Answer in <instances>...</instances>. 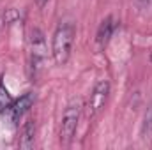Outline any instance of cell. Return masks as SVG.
Instances as JSON below:
<instances>
[{
  "label": "cell",
  "mask_w": 152,
  "mask_h": 150,
  "mask_svg": "<svg viewBox=\"0 0 152 150\" xmlns=\"http://www.w3.org/2000/svg\"><path fill=\"white\" fill-rule=\"evenodd\" d=\"M34 101H36V97H34V94H30V92H28V94H25V95H21L20 99L12 101V103H11V106L4 111V115H5V117H7V120H9V124L16 125V124L20 122V118H21L25 113L32 108Z\"/></svg>",
  "instance_id": "obj_3"
},
{
  "label": "cell",
  "mask_w": 152,
  "mask_h": 150,
  "mask_svg": "<svg viewBox=\"0 0 152 150\" xmlns=\"http://www.w3.org/2000/svg\"><path fill=\"white\" fill-rule=\"evenodd\" d=\"M75 36L76 27L73 21H60L58 23V27L53 34V41H51V55L58 66H64L69 60Z\"/></svg>",
  "instance_id": "obj_1"
},
{
  "label": "cell",
  "mask_w": 152,
  "mask_h": 150,
  "mask_svg": "<svg viewBox=\"0 0 152 150\" xmlns=\"http://www.w3.org/2000/svg\"><path fill=\"white\" fill-rule=\"evenodd\" d=\"M34 138H36V124H34V120H27L23 129H21L20 147L21 149H32L34 147Z\"/></svg>",
  "instance_id": "obj_6"
},
{
  "label": "cell",
  "mask_w": 152,
  "mask_h": 150,
  "mask_svg": "<svg viewBox=\"0 0 152 150\" xmlns=\"http://www.w3.org/2000/svg\"><path fill=\"white\" fill-rule=\"evenodd\" d=\"M108 94H110V83H108L106 79L99 81V83L94 87V90H92V94H90V101H88L90 117H94L96 113H99L104 108L106 99H108Z\"/></svg>",
  "instance_id": "obj_4"
},
{
  "label": "cell",
  "mask_w": 152,
  "mask_h": 150,
  "mask_svg": "<svg viewBox=\"0 0 152 150\" xmlns=\"http://www.w3.org/2000/svg\"><path fill=\"white\" fill-rule=\"evenodd\" d=\"M12 103V97L9 94V90L5 88V85L0 81V113H4Z\"/></svg>",
  "instance_id": "obj_7"
},
{
  "label": "cell",
  "mask_w": 152,
  "mask_h": 150,
  "mask_svg": "<svg viewBox=\"0 0 152 150\" xmlns=\"http://www.w3.org/2000/svg\"><path fill=\"white\" fill-rule=\"evenodd\" d=\"M115 28H117V21H115L113 16H108V18H104L101 21V25L97 28V36H96V41H97V46L99 48H104L110 42Z\"/></svg>",
  "instance_id": "obj_5"
},
{
  "label": "cell",
  "mask_w": 152,
  "mask_h": 150,
  "mask_svg": "<svg viewBox=\"0 0 152 150\" xmlns=\"http://www.w3.org/2000/svg\"><path fill=\"white\" fill-rule=\"evenodd\" d=\"M143 136L152 138V106L149 108V111L145 113V118H143V129H142Z\"/></svg>",
  "instance_id": "obj_8"
},
{
  "label": "cell",
  "mask_w": 152,
  "mask_h": 150,
  "mask_svg": "<svg viewBox=\"0 0 152 150\" xmlns=\"http://www.w3.org/2000/svg\"><path fill=\"white\" fill-rule=\"evenodd\" d=\"M81 117V101H71L62 115V124H60V141L69 143L78 129V122Z\"/></svg>",
  "instance_id": "obj_2"
}]
</instances>
